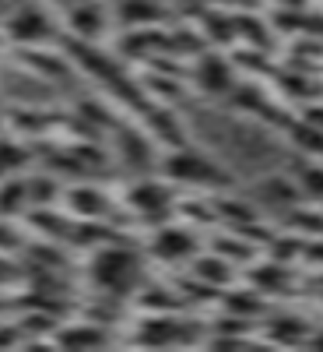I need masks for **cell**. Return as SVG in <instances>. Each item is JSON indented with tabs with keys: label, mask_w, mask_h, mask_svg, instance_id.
Here are the masks:
<instances>
[{
	"label": "cell",
	"mask_w": 323,
	"mask_h": 352,
	"mask_svg": "<svg viewBox=\"0 0 323 352\" xmlns=\"http://www.w3.org/2000/svg\"><path fill=\"white\" fill-rule=\"evenodd\" d=\"M46 32H49V25H46L43 11H18L14 21H11V36L21 39V43H36Z\"/></svg>",
	"instance_id": "6da1fadb"
},
{
	"label": "cell",
	"mask_w": 323,
	"mask_h": 352,
	"mask_svg": "<svg viewBox=\"0 0 323 352\" xmlns=\"http://www.w3.org/2000/svg\"><path fill=\"white\" fill-rule=\"evenodd\" d=\"M56 4H71V0H56Z\"/></svg>",
	"instance_id": "7a4b0ae2"
}]
</instances>
